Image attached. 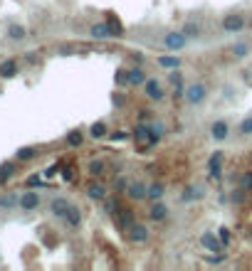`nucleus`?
<instances>
[{"label":"nucleus","mask_w":252,"mask_h":271,"mask_svg":"<svg viewBox=\"0 0 252 271\" xmlns=\"http://www.w3.org/2000/svg\"><path fill=\"white\" fill-rule=\"evenodd\" d=\"M38 207H40V195H38V192H32V190L22 192V195H20V210H25V212H35Z\"/></svg>","instance_id":"obj_6"},{"label":"nucleus","mask_w":252,"mask_h":271,"mask_svg":"<svg viewBox=\"0 0 252 271\" xmlns=\"http://www.w3.org/2000/svg\"><path fill=\"white\" fill-rule=\"evenodd\" d=\"M106 22H109V27L114 30V35H116V37H119V35H124V25H121V20H119L114 13L106 15Z\"/></svg>","instance_id":"obj_28"},{"label":"nucleus","mask_w":252,"mask_h":271,"mask_svg":"<svg viewBox=\"0 0 252 271\" xmlns=\"http://www.w3.org/2000/svg\"><path fill=\"white\" fill-rule=\"evenodd\" d=\"M109 138L116 143V141H126V138H129V133H126V131H114V133H109Z\"/></svg>","instance_id":"obj_39"},{"label":"nucleus","mask_w":252,"mask_h":271,"mask_svg":"<svg viewBox=\"0 0 252 271\" xmlns=\"http://www.w3.org/2000/svg\"><path fill=\"white\" fill-rule=\"evenodd\" d=\"M205 96H208L205 84L195 82V84H188V87H186V101H188V104L198 106V104H203V101H205Z\"/></svg>","instance_id":"obj_2"},{"label":"nucleus","mask_w":252,"mask_h":271,"mask_svg":"<svg viewBox=\"0 0 252 271\" xmlns=\"http://www.w3.org/2000/svg\"><path fill=\"white\" fill-rule=\"evenodd\" d=\"M114 219H116V224L121 227V229H129L136 219H134V212L129 210V207H119L116 212H114Z\"/></svg>","instance_id":"obj_10"},{"label":"nucleus","mask_w":252,"mask_h":271,"mask_svg":"<svg viewBox=\"0 0 252 271\" xmlns=\"http://www.w3.org/2000/svg\"><path fill=\"white\" fill-rule=\"evenodd\" d=\"M168 79H171V84H178V82H183V74L178 72V69H171V74H168Z\"/></svg>","instance_id":"obj_38"},{"label":"nucleus","mask_w":252,"mask_h":271,"mask_svg":"<svg viewBox=\"0 0 252 271\" xmlns=\"http://www.w3.org/2000/svg\"><path fill=\"white\" fill-rule=\"evenodd\" d=\"M181 198H183L186 202H193V200H200V198H203V190H200V187H186Z\"/></svg>","instance_id":"obj_27"},{"label":"nucleus","mask_w":252,"mask_h":271,"mask_svg":"<svg viewBox=\"0 0 252 271\" xmlns=\"http://www.w3.org/2000/svg\"><path fill=\"white\" fill-rule=\"evenodd\" d=\"M64 222H67V227H72V229H77V227L82 224V210H79V207H75V205H72V207L67 210V215H64Z\"/></svg>","instance_id":"obj_16"},{"label":"nucleus","mask_w":252,"mask_h":271,"mask_svg":"<svg viewBox=\"0 0 252 271\" xmlns=\"http://www.w3.org/2000/svg\"><path fill=\"white\" fill-rule=\"evenodd\" d=\"M245 198H247V190H245V187H237V190H233V192H230V200H233L235 205H242V202H245Z\"/></svg>","instance_id":"obj_33"},{"label":"nucleus","mask_w":252,"mask_h":271,"mask_svg":"<svg viewBox=\"0 0 252 271\" xmlns=\"http://www.w3.org/2000/svg\"><path fill=\"white\" fill-rule=\"evenodd\" d=\"M233 54H235L237 59L247 57V54H250V45H247V42H235V45H233Z\"/></svg>","instance_id":"obj_30"},{"label":"nucleus","mask_w":252,"mask_h":271,"mask_svg":"<svg viewBox=\"0 0 252 271\" xmlns=\"http://www.w3.org/2000/svg\"><path fill=\"white\" fill-rule=\"evenodd\" d=\"M240 187H245L247 192L252 190V170H245V173H240Z\"/></svg>","instance_id":"obj_35"},{"label":"nucleus","mask_w":252,"mask_h":271,"mask_svg":"<svg viewBox=\"0 0 252 271\" xmlns=\"http://www.w3.org/2000/svg\"><path fill=\"white\" fill-rule=\"evenodd\" d=\"M129 239H131L134 244H143V242H149V229L143 227V224H138V222H134V224L129 227Z\"/></svg>","instance_id":"obj_7"},{"label":"nucleus","mask_w":252,"mask_h":271,"mask_svg":"<svg viewBox=\"0 0 252 271\" xmlns=\"http://www.w3.org/2000/svg\"><path fill=\"white\" fill-rule=\"evenodd\" d=\"M134 141H138V143H146L149 145V136H151V126H146V124H138L136 128H134Z\"/></svg>","instance_id":"obj_20"},{"label":"nucleus","mask_w":252,"mask_h":271,"mask_svg":"<svg viewBox=\"0 0 252 271\" xmlns=\"http://www.w3.org/2000/svg\"><path fill=\"white\" fill-rule=\"evenodd\" d=\"M64 141H67V145H69V148H79V145L84 143V133H82L79 128H77V131H69Z\"/></svg>","instance_id":"obj_23"},{"label":"nucleus","mask_w":252,"mask_h":271,"mask_svg":"<svg viewBox=\"0 0 252 271\" xmlns=\"http://www.w3.org/2000/svg\"><path fill=\"white\" fill-rule=\"evenodd\" d=\"M89 35L94 40H109V37H114V30L109 27V22H94L89 27Z\"/></svg>","instance_id":"obj_8"},{"label":"nucleus","mask_w":252,"mask_h":271,"mask_svg":"<svg viewBox=\"0 0 252 271\" xmlns=\"http://www.w3.org/2000/svg\"><path fill=\"white\" fill-rule=\"evenodd\" d=\"M183 32L193 40V37H198V35H200V25H198V22H186V25H183Z\"/></svg>","instance_id":"obj_34"},{"label":"nucleus","mask_w":252,"mask_h":271,"mask_svg":"<svg viewBox=\"0 0 252 271\" xmlns=\"http://www.w3.org/2000/svg\"><path fill=\"white\" fill-rule=\"evenodd\" d=\"M146 72L141 69V64H136V67H131L129 69V87H141V84H146Z\"/></svg>","instance_id":"obj_12"},{"label":"nucleus","mask_w":252,"mask_h":271,"mask_svg":"<svg viewBox=\"0 0 252 271\" xmlns=\"http://www.w3.org/2000/svg\"><path fill=\"white\" fill-rule=\"evenodd\" d=\"M69 207H72V202H69L67 198H55V200L50 202V212H52L55 217H62V219H64V215H67Z\"/></svg>","instance_id":"obj_11"},{"label":"nucleus","mask_w":252,"mask_h":271,"mask_svg":"<svg viewBox=\"0 0 252 271\" xmlns=\"http://www.w3.org/2000/svg\"><path fill=\"white\" fill-rule=\"evenodd\" d=\"M20 207V195L18 192H8V195L0 198V210H15Z\"/></svg>","instance_id":"obj_18"},{"label":"nucleus","mask_w":252,"mask_h":271,"mask_svg":"<svg viewBox=\"0 0 252 271\" xmlns=\"http://www.w3.org/2000/svg\"><path fill=\"white\" fill-rule=\"evenodd\" d=\"M149 217H151L154 222H163V219L168 217V207H166L161 200H156V202L151 205V210H149Z\"/></svg>","instance_id":"obj_17"},{"label":"nucleus","mask_w":252,"mask_h":271,"mask_svg":"<svg viewBox=\"0 0 252 271\" xmlns=\"http://www.w3.org/2000/svg\"><path fill=\"white\" fill-rule=\"evenodd\" d=\"M156 62H158V67H163V69H178V67H181V57H175V54H163V57H158Z\"/></svg>","instance_id":"obj_21"},{"label":"nucleus","mask_w":252,"mask_h":271,"mask_svg":"<svg viewBox=\"0 0 252 271\" xmlns=\"http://www.w3.org/2000/svg\"><path fill=\"white\" fill-rule=\"evenodd\" d=\"M126 195H129V200H136V202L146 200L149 198V185H143L141 180H131L126 185Z\"/></svg>","instance_id":"obj_3"},{"label":"nucleus","mask_w":252,"mask_h":271,"mask_svg":"<svg viewBox=\"0 0 252 271\" xmlns=\"http://www.w3.org/2000/svg\"><path fill=\"white\" fill-rule=\"evenodd\" d=\"M250 235H252V224H250Z\"/></svg>","instance_id":"obj_45"},{"label":"nucleus","mask_w":252,"mask_h":271,"mask_svg":"<svg viewBox=\"0 0 252 271\" xmlns=\"http://www.w3.org/2000/svg\"><path fill=\"white\" fill-rule=\"evenodd\" d=\"M114 82H116V87H129V69H116Z\"/></svg>","instance_id":"obj_32"},{"label":"nucleus","mask_w":252,"mask_h":271,"mask_svg":"<svg viewBox=\"0 0 252 271\" xmlns=\"http://www.w3.org/2000/svg\"><path fill=\"white\" fill-rule=\"evenodd\" d=\"M143 87H146V96H149L151 101H161V99L166 96V91L161 89V84H158L156 79H146V84H143Z\"/></svg>","instance_id":"obj_13"},{"label":"nucleus","mask_w":252,"mask_h":271,"mask_svg":"<svg viewBox=\"0 0 252 271\" xmlns=\"http://www.w3.org/2000/svg\"><path fill=\"white\" fill-rule=\"evenodd\" d=\"M188 40H191V37H188L183 30H178V32H168V35L163 37V45H166L171 52H181V50L188 45Z\"/></svg>","instance_id":"obj_1"},{"label":"nucleus","mask_w":252,"mask_h":271,"mask_svg":"<svg viewBox=\"0 0 252 271\" xmlns=\"http://www.w3.org/2000/svg\"><path fill=\"white\" fill-rule=\"evenodd\" d=\"M210 136H213L215 141H225V138L230 136V124L223 121V119L213 121V126H210Z\"/></svg>","instance_id":"obj_9"},{"label":"nucleus","mask_w":252,"mask_h":271,"mask_svg":"<svg viewBox=\"0 0 252 271\" xmlns=\"http://www.w3.org/2000/svg\"><path fill=\"white\" fill-rule=\"evenodd\" d=\"M200 244H203L208 252H215V254H223V252H225V244L220 242L218 235H213V232H203V235H200Z\"/></svg>","instance_id":"obj_4"},{"label":"nucleus","mask_w":252,"mask_h":271,"mask_svg":"<svg viewBox=\"0 0 252 271\" xmlns=\"http://www.w3.org/2000/svg\"><path fill=\"white\" fill-rule=\"evenodd\" d=\"M134 62H136V64H141V62H143V54H141V52H136V54H134Z\"/></svg>","instance_id":"obj_44"},{"label":"nucleus","mask_w":252,"mask_h":271,"mask_svg":"<svg viewBox=\"0 0 252 271\" xmlns=\"http://www.w3.org/2000/svg\"><path fill=\"white\" fill-rule=\"evenodd\" d=\"M15 170H18L15 163H13V161H5L3 165H0V182H8V180L15 175Z\"/></svg>","instance_id":"obj_25"},{"label":"nucleus","mask_w":252,"mask_h":271,"mask_svg":"<svg viewBox=\"0 0 252 271\" xmlns=\"http://www.w3.org/2000/svg\"><path fill=\"white\" fill-rule=\"evenodd\" d=\"M89 136L97 138V141L104 138V136H106V124H104V121H94V124L89 126Z\"/></svg>","instance_id":"obj_26"},{"label":"nucleus","mask_w":252,"mask_h":271,"mask_svg":"<svg viewBox=\"0 0 252 271\" xmlns=\"http://www.w3.org/2000/svg\"><path fill=\"white\" fill-rule=\"evenodd\" d=\"M15 74H18V62L15 59H5L0 64V76H3V79H13Z\"/></svg>","instance_id":"obj_19"},{"label":"nucleus","mask_w":252,"mask_h":271,"mask_svg":"<svg viewBox=\"0 0 252 271\" xmlns=\"http://www.w3.org/2000/svg\"><path fill=\"white\" fill-rule=\"evenodd\" d=\"M27 185H30V187H40V185H42V180H40L38 175H32V178H27Z\"/></svg>","instance_id":"obj_40"},{"label":"nucleus","mask_w":252,"mask_h":271,"mask_svg":"<svg viewBox=\"0 0 252 271\" xmlns=\"http://www.w3.org/2000/svg\"><path fill=\"white\" fill-rule=\"evenodd\" d=\"M62 178L64 180H72V178H75V168H64L62 170Z\"/></svg>","instance_id":"obj_42"},{"label":"nucleus","mask_w":252,"mask_h":271,"mask_svg":"<svg viewBox=\"0 0 252 271\" xmlns=\"http://www.w3.org/2000/svg\"><path fill=\"white\" fill-rule=\"evenodd\" d=\"M57 173H59V165H52V168H47V170H45L42 175H45V178H55Z\"/></svg>","instance_id":"obj_41"},{"label":"nucleus","mask_w":252,"mask_h":271,"mask_svg":"<svg viewBox=\"0 0 252 271\" xmlns=\"http://www.w3.org/2000/svg\"><path fill=\"white\" fill-rule=\"evenodd\" d=\"M35 156H38V148H35V145H22V148H18V153H15L18 161H32Z\"/></svg>","instance_id":"obj_22"},{"label":"nucleus","mask_w":252,"mask_h":271,"mask_svg":"<svg viewBox=\"0 0 252 271\" xmlns=\"http://www.w3.org/2000/svg\"><path fill=\"white\" fill-rule=\"evenodd\" d=\"M8 37H10L13 42H22L25 37H27L25 25H20V22H10V25H8Z\"/></svg>","instance_id":"obj_15"},{"label":"nucleus","mask_w":252,"mask_h":271,"mask_svg":"<svg viewBox=\"0 0 252 271\" xmlns=\"http://www.w3.org/2000/svg\"><path fill=\"white\" fill-rule=\"evenodd\" d=\"M163 195H166V187H163L161 182H151V185H149V200H151V202L163 200Z\"/></svg>","instance_id":"obj_24"},{"label":"nucleus","mask_w":252,"mask_h":271,"mask_svg":"<svg viewBox=\"0 0 252 271\" xmlns=\"http://www.w3.org/2000/svg\"><path fill=\"white\" fill-rule=\"evenodd\" d=\"M25 59H27V62H30V64H35V62H38V57H35V52H30V54H27V57H25Z\"/></svg>","instance_id":"obj_43"},{"label":"nucleus","mask_w":252,"mask_h":271,"mask_svg":"<svg viewBox=\"0 0 252 271\" xmlns=\"http://www.w3.org/2000/svg\"><path fill=\"white\" fill-rule=\"evenodd\" d=\"M242 27H245V15H240V13H230V15L223 18V30H225L228 35H235V32H240Z\"/></svg>","instance_id":"obj_5"},{"label":"nucleus","mask_w":252,"mask_h":271,"mask_svg":"<svg viewBox=\"0 0 252 271\" xmlns=\"http://www.w3.org/2000/svg\"><path fill=\"white\" fill-rule=\"evenodd\" d=\"M237 131H240V136H252V116H247V119L240 124Z\"/></svg>","instance_id":"obj_36"},{"label":"nucleus","mask_w":252,"mask_h":271,"mask_svg":"<svg viewBox=\"0 0 252 271\" xmlns=\"http://www.w3.org/2000/svg\"><path fill=\"white\" fill-rule=\"evenodd\" d=\"M208 175L213 180H220L223 178V163H208Z\"/></svg>","instance_id":"obj_31"},{"label":"nucleus","mask_w":252,"mask_h":271,"mask_svg":"<svg viewBox=\"0 0 252 271\" xmlns=\"http://www.w3.org/2000/svg\"><path fill=\"white\" fill-rule=\"evenodd\" d=\"M218 237H220V242L228 247V244L233 242V232H230L228 227H220V229H218Z\"/></svg>","instance_id":"obj_37"},{"label":"nucleus","mask_w":252,"mask_h":271,"mask_svg":"<svg viewBox=\"0 0 252 271\" xmlns=\"http://www.w3.org/2000/svg\"><path fill=\"white\" fill-rule=\"evenodd\" d=\"M87 195H89V200L101 202V200H106V187L101 182H89L87 185Z\"/></svg>","instance_id":"obj_14"},{"label":"nucleus","mask_w":252,"mask_h":271,"mask_svg":"<svg viewBox=\"0 0 252 271\" xmlns=\"http://www.w3.org/2000/svg\"><path fill=\"white\" fill-rule=\"evenodd\" d=\"M104 170H106V163H104V161H92V163H89V175L101 178V175H104Z\"/></svg>","instance_id":"obj_29"}]
</instances>
